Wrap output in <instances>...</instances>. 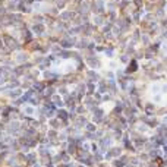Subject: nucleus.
Instances as JSON below:
<instances>
[{
  "mask_svg": "<svg viewBox=\"0 0 167 167\" xmlns=\"http://www.w3.org/2000/svg\"><path fill=\"white\" fill-rule=\"evenodd\" d=\"M125 154V150H123V147L120 145V144H116V145H113L106 154H104V161L106 163H110L111 160H114V158H119V157H122Z\"/></svg>",
  "mask_w": 167,
  "mask_h": 167,
  "instance_id": "1",
  "label": "nucleus"
},
{
  "mask_svg": "<svg viewBox=\"0 0 167 167\" xmlns=\"http://www.w3.org/2000/svg\"><path fill=\"white\" fill-rule=\"evenodd\" d=\"M120 145L123 147L125 153H128V154H136V150H135L133 142H132L131 136H129L126 132H125V135H123V138H122V141H120Z\"/></svg>",
  "mask_w": 167,
  "mask_h": 167,
  "instance_id": "2",
  "label": "nucleus"
},
{
  "mask_svg": "<svg viewBox=\"0 0 167 167\" xmlns=\"http://www.w3.org/2000/svg\"><path fill=\"white\" fill-rule=\"evenodd\" d=\"M88 122H89V120H88V117H87L85 114H78L72 125H74V126H76V128H79V129H84V128H85V125H87Z\"/></svg>",
  "mask_w": 167,
  "mask_h": 167,
  "instance_id": "3",
  "label": "nucleus"
},
{
  "mask_svg": "<svg viewBox=\"0 0 167 167\" xmlns=\"http://www.w3.org/2000/svg\"><path fill=\"white\" fill-rule=\"evenodd\" d=\"M47 125H49L52 129H56V131H60V129L65 128V126H63V122L60 120V119H57V117L49 119V120H47Z\"/></svg>",
  "mask_w": 167,
  "mask_h": 167,
  "instance_id": "4",
  "label": "nucleus"
},
{
  "mask_svg": "<svg viewBox=\"0 0 167 167\" xmlns=\"http://www.w3.org/2000/svg\"><path fill=\"white\" fill-rule=\"evenodd\" d=\"M37 161H38V153H37V150H32L28 154H25V163L28 166H31V164H34Z\"/></svg>",
  "mask_w": 167,
  "mask_h": 167,
  "instance_id": "5",
  "label": "nucleus"
},
{
  "mask_svg": "<svg viewBox=\"0 0 167 167\" xmlns=\"http://www.w3.org/2000/svg\"><path fill=\"white\" fill-rule=\"evenodd\" d=\"M110 133H111V136L114 138L116 144H120V141H122V138H123V135H125V131H122L120 128H114V129L110 131Z\"/></svg>",
  "mask_w": 167,
  "mask_h": 167,
  "instance_id": "6",
  "label": "nucleus"
},
{
  "mask_svg": "<svg viewBox=\"0 0 167 167\" xmlns=\"http://www.w3.org/2000/svg\"><path fill=\"white\" fill-rule=\"evenodd\" d=\"M45 136L49 138L50 141H59V131H56V129H49L47 131V133H45Z\"/></svg>",
  "mask_w": 167,
  "mask_h": 167,
  "instance_id": "7",
  "label": "nucleus"
},
{
  "mask_svg": "<svg viewBox=\"0 0 167 167\" xmlns=\"http://www.w3.org/2000/svg\"><path fill=\"white\" fill-rule=\"evenodd\" d=\"M154 132H155L158 136H166V135H167V126H164V125L160 123V125L154 129Z\"/></svg>",
  "mask_w": 167,
  "mask_h": 167,
  "instance_id": "8",
  "label": "nucleus"
},
{
  "mask_svg": "<svg viewBox=\"0 0 167 167\" xmlns=\"http://www.w3.org/2000/svg\"><path fill=\"white\" fill-rule=\"evenodd\" d=\"M92 158H94L95 166H98L100 163H104V154H101V153H98V151L92 154Z\"/></svg>",
  "mask_w": 167,
  "mask_h": 167,
  "instance_id": "9",
  "label": "nucleus"
},
{
  "mask_svg": "<svg viewBox=\"0 0 167 167\" xmlns=\"http://www.w3.org/2000/svg\"><path fill=\"white\" fill-rule=\"evenodd\" d=\"M84 136H85V139L89 141V142L98 141V138H97V135H95V132H87V131H84Z\"/></svg>",
  "mask_w": 167,
  "mask_h": 167,
  "instance_id": "10",
  "label": "nucleus"
},
{
  "mask_svg": "<svg viewBox=\"0 0 167 167\" xmlns=\"http://www.w3.org/2000/svg\"><path fill=\"white\" fill-rule=\"evenodd\" d=\"M98 129V125H95L94 122H88L87 125H85V128H84V131H87V132H95V131H97Z\"/></svg>",
  "mask_w": 167,
  "mask_h": 167,
  "instance_id": "11",
  "label": "nucleus"
},
{
  "mask_svg": "<svg viewBox=\"0 0 167 167\" xmlns=\"http://www.w3.org/2000/svg\"><path fill=\"white\" fill-rule=\"evenodd\" d=\"M75 110H76L78 114H87V113H88V109H87V106H85L84 103H79V104L76 106Z\"/></svg>",
  "mask_w": 167,
  "mask_h": 167,
  "instance_id": "12",
  "label": "nucleus"
},
{
  "mask_svg": "<svg viewBox=\"0 0 167 167\" xmlns=\"http://www.w3.org/2000/svg\"><path fill=\"white\" fill-rule=\"evenodd\" d=\"M81 148H82L84 151H87V153H91V142H89V141H85L84 144L81 145ZM91 154H92V153H91Z\"/></svg>",
  "mask_w": 167,
  "mask_h": 167,
  "instance_id": "13",
  "label": "nucleus"
},
{
  "mask_svg": "<svg viewBox=\"0 0 167 167\" xmlns=\"http://www.w3.org/2000/svg\"><path fill=\"white\" fill-rule=\"evenodd\" d=\"M160 123L164 125V126H167V113H164V114L160 116Z\"/></svg>",
  "mask_w": 167,
  "mask_h": 167,
  "instance_id": "14",
  "label": "nucleus"
},
{
  "mask_svg": "<svg viewBox=\"0 0 167 167\" xmlns=\"http://www.w3.org/2000/svg\"><path fill=\"white\" fill-rule=\"evenodd\" d=\"M98 151V144H97V141L95 142H91V153L94 154V153H97Z\"/></svg>",
  "mask_w": 167,
  "mask_h": 167,
  "instance_id": "15",
  "label": "nucleus"
},
{
  "mask_svg": "<svg viewBox=\"0 0 167 167\" xmlns=\"http://www.w3.org/2000/svg\"><path fill=\"white\" fill-rule=\"evenodd\" d=\"M148 167H158V164H157L154 160H150V161H148Z\"/></svg>",
  "mask_w": 167,
  "mask_h": 167,
  "instance_id": "16",
  "label": "nucleus"
},
{
  "mask_svg": "<svg viewBox=\"0 0 167 167\" xmlns=\"http://www.w3.org/2000/svg\"><path fill=\"white\" fill-rule=\"evenodd\" d=\"M30 167H43V164H41L40 161H37V163H34V164H31Z\"/></svg>",
  "mask_w": 167,
  "mask_h": 167,
  "instance_id": "17",
  "label": "nucleus"
},
{
  "mask_svg": "<svg viewBox=\"0 0 167 167\" xmlns=\"http://www.w3.org/2000/svg\"><path fill=\"white\" fill-rule=\"evenodd\" d=\"M76 167H87V166H85V164H81V163H78V164H76Z\"/></svg>",
  "mask_w": 167,
  "mask_h": 167,
  "instance_id": "18",
  "label": "nucleus"
}]
</instances>
